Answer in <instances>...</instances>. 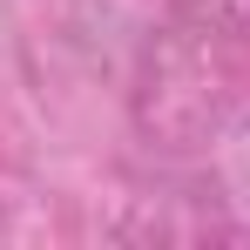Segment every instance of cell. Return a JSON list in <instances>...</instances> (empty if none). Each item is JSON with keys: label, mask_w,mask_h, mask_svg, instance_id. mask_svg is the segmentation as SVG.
<instances>
[]
</instances>
